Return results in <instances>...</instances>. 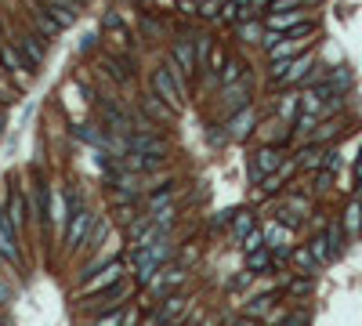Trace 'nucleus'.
Instances as JSON below:
<instances>
[{"label": "nucleus", "instance_id": "36", "mask_svg": "<svg viewBox=\"0 0 362 326\" xmlns=\"http://www.w3.org/2000/svg\"><path fill=\"white\" fill-rule=\"evenodd\" d=\"M239 33H243L246 40H258V36H261V29H258V26H250V22H243V26H239Z\"/></svg>", "mask_w": 362, "mask_h": 326}, {"label": "nucleus", "instance_id": "18", "mask_svg": "<svg viewBox=\"0 0 362 326\" xmlns=\"http://www.w3.org/2000/svg\"><path fill=\"white\" fill-rule=\"evenodd\" d=\"M344 232L348 236H358L362 232V200L355 196V200L348 203V210H344Z\"/></svg>", "mask_w": 362, "mask_h": 326}, {"label": "nucleus", "instance_id": "10", "mask_svg": "<svg viewBox=\"0 0 362 326\" xmlns=\"http://www.w3.org/2000/svg\"><path fill=\"white\" fill-rule=\"evenodd\" d=\"M18 51H22L26 58H29V65H40L44 62V55H48V48H44V36L40 33H26V36H18V43H15Z\"/></svg>", "mask_w": 362, "mask_h": 326}, {"label": "nucleus", "instance_id": "29", "mask_svg": "<svg viewBox=\"0 0 362 326\" xmlns=\"http://www.w3.org/2000/svg\"><path fill=\"white\" fill-rule=\"evenodd\" d=\"M268 265H272V257H268V250H265V247L250 254V272H265Z\"/></svg>", "mask_w": 362, "mask_h": 326}, {"label": "nucleus", "instance_id": "5", "mask_svg": "<svg viewBox=\"0 0 362 326\" xmlns=\"http://www.w3.org/2000/svg\"><path fill=\"white\" fill-rule=\"evenodd\" d=\"M0 254L8 257V265L22 261V250H18V239H15V225L8 222V210H0Z\"/></svg>", "mask_w": 362, "mask_h": 326}, {"label": "nucleus", "instance_id": "30", "mask_svg": "<svg viewBox=\"0 0 362 326\" xmlns=\"http://www.w3.org/2000/svg\"><path fill=\"white\" fill-rule=\"evenodd\" d=\"M250 229H253V214H239V210H236V225H232V232H236V239H243Z\"/></svg>", "mask_w": 362, "mask_h": 326}, {"label": "nucleus", "instance_id": "15", "mask_svg": "<svg viewBox=\"0 0 362 326\" xmlns=\"http://www.w3.org/2000/svg\"><path fill=\"white\" fill-rule=\"evenodd\" d=\"M33 22H36V29H40V36H44V40H51V36H58V33H62L58 18H51V11H48V8H33Z\"/></svg>", "mask_w": 362, "mask_h": 326}, {"label": "nucleus", "instance_id": "9", "mask_svg": "<svg viewBox=\"0 0 362 326\" xmlns=\"http://www.w3.org/2000/svg\"><path fill=\"white\" fill-rule=\"evenodd\" d=\"M88 229H91V214L83 210V207H76V210H73V222H69V229H66V243H69V247H80L83 239H88Z\"/></svg>", "mask_w": 362, "mask_h": 326}, {"label": "nucleus", "instance_id": "21", "mask_svg": "<svg viewBox=\"0 0 362 326\" xmlns=\"http://www.w3.org/2000/svg\"><path fill=\"white\" fill-rule=\"evenodd\" d=\"M145 113L153 116V120H167L170 113H174V109H170V105H167L163 98H156V95H148V98H145Z\"/></svg>", "mask_w": 362, "mask_h": 326}, {"label": "nucleus", "instance_id": "12", "mask_svg": "<svg viewBox=\"0 0 362 326\" xmlns=\"http://www.w3.org/2000/svg\"><path fill=\"white\" fill-rule=\"evenodd\" d=\"M305 22V11L293 8V11H268V29L279 33V29H297Z\"/></svg>", "mask_w": 362, "mask_h": 326}, {"label": "nucleus", "instance_id": "4", "mask_svg": "<svg viewBox=\"0 0 362 326\" xmlns=\"http://www.w3.org/2000/svg\"><path fill=\"white\" fill-rule=\"evenodd\" d=\"M283 167V149L279 145H265L258 149V160L250 163V178H268L272 170Z\"/></svg>", "mask_w": 362, "mask_h": 326}, {"label": "nucleus", "instance_id": "31", "mask_svg": "<svg viewBox=\"0 0 362 326\" xmlns=\"http://www.w3.org/2000/svg\"><path fill=\"white\" fill-rule=\"evenodd\" d=\"M127 322H131V315H123V312H113V315L95 319V326H127Z\"/></svg>", "mask_w": 362, "mask_h": 326}, {"label": "nucleus", "instance_id": "2", "mask_svg": "<svg viewBox=\"0 0 362 326\" xmlns=\"http://www.w3.org/2000/svg\"><path fill=\"white\" fill-rule=\"evenodd\" d=\"M153 95L163 98L170 109H181L185 105V91H181V83L174 80V73L167 69V65H160V69L153 73Z\"/></svg>", "mask_w": 362, "mask_h": 326}, {"label": "nucleus", "instance_id": "17", "mask_svg": "<svg viewBox=\"0 0 362 326\" xmlns=\"http://www.w3.org/2000/svg\"><path fill=\"white\" fill-rule=\"evenodd\" d=\"M26 210H29V207H26V196H22V192H18V196H11V203H8V222L15 225V232L22 229L26 222H29V217H26Z\"/></svg>", "mask_w": 362, "mask_h": 326}, {"label": "nucleus", "instance_id": "6", "mask_svg": "<svg viewBox=\"0 0 362 326\" xmlns=\"http://www.w3.org/2000/svg\"><path fill=\"white\" fill-rule=\"evenodd\" d=\"M0 65H4V69L18 80V83H26V58H22V51L15 48V43H0Z\"/></svg>", "mask_w": 362, "mask_h": 326}, {"label": "nucleus", "instance_id": "40", "mask_svg": "<svg viewBox=\"0 0 362 326\" xmlns=\"http://www.w3.org/2000/svg\"><path fill=\"white\" fill-rule=\"evenodd\" d=\"M8 301H11V287H8L4 279H0V304H8Z\"/></svg>", "mask_w": 362, "mask_h": 326}, {"label": "nucleus", "instance_id": "33", "mask_svg": "<svg viewBox=\"0 0 362 326\" xmlns=\"http://www.w3.org/2000/svg\"><path fill=\"white\" fill-rule=\"evenodd\" d=\"M272 301H275V297H258V301H253L250 308H246V315H261V312H268Z\"/></svg>", "mask_w": 362, "mask_h": 326}, {"label": "nucleus", "instance_id": "13", "mask_svg": "<svg viewBox=\"0 0 362 326\" xmlns=\"http://www.w3.org/2000/svg\"><path fill=\"white\" fill-rule=\"evenodd\" d=\"M185 279H188V272H185V269H170V272H163V276L156 272L153 279H148V287H153L156 294H167V290H178Z\"/></svg>", "mask_w": 362, "mask_h": 326}, {"label": "nucleus", "instance_id": "41", "mask_svg": "<svg viewBox=\"0 0 362 326\" xmlns=\"http://www.w3.org/2000/svg\"><path fill=\"white\" fill-rule=\"evenodd\" d=\"M290 290H293V294H308V290H312V283H308V279H301V283H293Z\"/></svg>", "mask_w": 362, "mask_h": 326}, {"label": "nucleus", "instance_id": "38", "mask_svg": "<svg viewBox=\"0 0 362 326\" xmlns=\"http://www.w3.org/2000/svg\"><path fill=\"white\" fill-rule=\"evenodd\" d=\"M279 222H286L290 229H297V225H301V217H297V214H290V210H279Z\"/></svg>", "mask_w": 362, "mask_h": 326}, {"label": "nucleus", "instance_id": "27", "mask_svg": "<svg viewBox=\"0 0 362 326\" xmlns=\"http://www.w3.org/2000/svg\"><path fill=\"white\" fill-rule=\"evenodd\" d=\"M185 308V297L181 294H174V297H167V304H163V308H160V319H170V315H178Z\"/></svg>", "mask_w": 362, "mask_h": 326}, {"label": "nucleus", "instance_id": "26", "mask_svg": "<svg viewBox=\"0 0 362 326\" xmlns=\"http://www.w3.org/2000/svg\"><path fill=\"white\" fill-rule=\"evenodd\" d=\"M239 243H243V250H246V254H253V250H261V247H265V232H261V229H250V232L239 239Z\"/></svg>", "mask_w": 362, "mask_h": 326}, {"label": "nucleus", "instance_id": "37", "mask_svg": "<svg viewBox=\"0 0 362 326\" xmlns=\"http://www.w3.org/2000/svg\"><path fill=\"white\" fill-rule=\"evenodd\" d=\"M55 217H58L62 225H66V217H69V214H66V200H62V196H58V200H55Z\"/></svg>", "mask_w": 362, "mask_h": 326}, {"label": "nucleus", "instance_id": "32", "mask_svg": "<svg viewBox=\"0 0 362 326\" xmlns=\"http://www.w3.org/2000/svg\"><path fill=\"white\" fill-rule=\"evenodd\" d=\"M293 261H297V269H305V272H312V269H315V254H312V250H297V254H293Z\"/></svg>", "mask_w": 362, "mask_h": 326}, {"label": "nucleus", "instance_id": "28", "mask_svg": "<svg viewBox=\"0 0 362 326\" xmlns=\"http://www.w3.org/2000/svg\"><path fill=\"white\" fill-rule=\"evenodd\" d=\"M76 135H80L83 142H91V145H109V138H105V135H98V130H95V127H88V123H83V127H76Z\"/></svg>", "mask_w": 362, "mask_h": 326}, {"label": "nucleus", "instance_id": "7", "mask_svg": "<svg viewBox=\"0 0 362 326\" xmlns=\"http://www.w3.org/2000/svg\"><path fill=\"white\" fill-rule=\"evenodd\" d=\"M246 98H250V76H239V80L225 83V109L228 113H239V109L246 105Z\"/></svg>", "mask_w": 362, "mask_h": 326}, {"label": "nucleus", "instance_id": "3", "mask_svg": "<svg viewBox=\"0 0 362 326\" xmlns=\"http://www.w3.org/2000/svg\"><path fill=\"white\" fill-rule=\"evenodd\" d=\"M120 276H123V265H120V261H109L105 269H98V276H91V279L80 287V297H95V294H102V290L116 287Z\"/></svg>", "mask_w": 362, "mask_h": 326}, {"label": "nucleus", "instance_id": "35", "mask_svg": "<svg viewBox=\"0 0 362 326\" xmlns=\"http://www.w3.org/2000/svg\"><path fill=\"white\" fill-rule=\"evenodd\" d=\"M312 127H315V113H301V116H297V130H305V135H308Z\"/></svg>", "mask_w": 362, "mask_h": 326}, {"label": "nucleus", "instance_id": "42", "mask_svg": "<svg viewBox=\"0 0 362 326\" xmlns=\"http://www.w3.org/2000/svg\"><path fill=\"white\" fill-rule=\"evenodd\" d=\"M253 4H265V0H253Z\"/></svg>", "mask_w": 362, "mask_h": 326}, {"label": "nucleus", "instance_id": "20", "mask_svg": "<svg viewBox=\"0 0 362 326\" xmlns=\"http://www.w3.org/2000/svg\"><path fill=\"white\" fill-rule=\"evenodd\" d=\"M105 73H113V80L127 83V80H131V62H127V58H109V62H105Z\"/></svg>", "mask_w": 362, "mask_h": 326}, {"label": "nucleus", "instance_id": "23", "mask_svg": "<svg viewBox=\"0 0 362 326\" xmlns=\"http://www.w3.org/2000/svg\"><path fill=\"white\" fill-rule=\"evenodd\" d=\"M210 51H214L210 36H196V69H210Z\"/></svg>", "mask_w": 362, "mask_h": 326}, {"label": "nucleus", "instance_id": "19", "mask_svg": "<svg viewBox=\"0 0 362 326\" xmlns=\"http://www.w3.org/2000/svg\"><path fill=\"white\" fill-rule=\"evenodd\" d=\"M239 76H246V65H243L239 58H228L221 69H218V80H221V83H232V80H239Z\"/></svg>", "mask_w": 362, "mask_h": 326}, {"label": "nucleus", "instance_id": "14", "mask_svg": "<svg viewBox=\"0 0 362 326\" xmlns=\"http://www.w3.org/2000/svg\"><path fill=\"white\" fill-rule=\"evenodd\" d=\"M170 58H174L185 73H193V69H196V43L178 40V43H174V51H170Z\"/></svg>", "mask_w": 362, "mask_h": 326}, {"label": "nucleus", "instance_id": "34", "mask_svg": "<svg viewBox=\"0 0 362 326\" xmlns=\"http://www.w3.org/2000/svg\"><path fill=\"white\" fill-rule=\"evenodd\" d=\"M203 18H221V0H207V4L200 8Z\"/></svg>", "mask_w": 362, "mask_h": 326}, {"label": "nucleus", "instance_id": "16", "mask_svg": "<svg viewBox=\"0 0 362 326\" xmlns=\"http://www.w3.org/2000/svg\"><path fill=\"white\" fill-rule=\"evenodd\" d=\"M102 26H105V33H109V36L120 43V48H127V43H131V33H127V26L120 22V15H116V11L105 15V18H102Z\"/></svg>", "mask_w": 362, "mask_h": 326}, {"label": "nucleus", "instance_id": "8", "mask_svg": "<svg viewBox=\"0 0 362 326\" xmlns=\"http://www.w3.org/2000/svg\"><path fill=\"white\" fill-rule=\"evenodd\" d=\"M253 127H258V113H253V105H243L239 113H232V120H228V138H246Z\"/></svg>", "mask_w": 362, "mask_h": 326}, {"label": "nucleus", "instance_id": "22", "mask_svg": "<svg viewBox=\"0 0 362 326\" xmlns=\"http://www.w3.org/2000/svg\"><path fill=\"white\" fill-rule=\"evenodd\" d=\"M323 156H326V152L319 149V145H308V149L297 152V167H319V163H323Z\"/></svg>", "mask_w": 362, "mask_h": 326}, {"label": "nucleus", "instance_id": "24", "mask_svg": "<svg viewBox=\"0 0 362 326\" xmlns=\"http://www.w3.org/2000/svg\"><path fill=\"white\" fill-rule=\"evenodd\" d=\"M326 243H330L333 257L344 250V225H330V229H326Z\"/></svg>", "mask_w": 362, "mask_h": 326}, {"label": "nucleus", "instance_id": "1", "mask_svg": "<svg viewBox=\"0 0 362 326\" xmlns=\"http://www.w3.org/2000/svg\"><path fill=\"white\" fill-rule=\"evenodd\" d=\"M167 257H170L167 236L160 239V243H153V247H138V250H134V272H138V283H148V279H153Z\"/></svg>", "mask_w": 362, "mask_h": 326}, {"label": "nucleus", "instance_id": "25", "mask_svg": "<svg viewBox=\"0 0 362 326\" xmlns=\"http://www.w3.org/2000/svg\"><path fill=\"white\" fill-rule=\"evenodd\" d=\"M297 113H301V98H297V95H290V98H283V102H279V120H286V123H290Z\"/></svg>", "mask_w": 362, "mask_h": 326}, {"label": "nucleus", "instance_id": "39", "mask_svg": "<svg viewBox=\"0 0 362 326\" xmlns=\"http://www.w3.org/2000/svg\"><path fill=\"white\" fill-rule=\"evenodd\" d=\"M283 326H308V315H305V312H297V315H290Z\"/></svg>", "mask_w": 362, "mask_h": 326}, {"label": "nucleus", "instance_id": "11", "mask_svg": "<svg viewBox=\"0 0 362 326\" xmlns=\"http://www.w3.org/2000/svg\"><path fill=\"white\" fill-rule=\"evenodd\" d=\"M131 152L134 156H163V138H156V135H131Z\"/></svg>", "mask_w": 362, "mask_h": 326}]
</instances>
